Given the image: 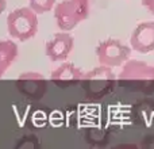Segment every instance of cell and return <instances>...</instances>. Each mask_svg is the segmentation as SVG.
Masks as SVG:
<instances>
[{
  "label": "cell",
  "mask_w": 154,
  "mask_h": 149,
  "mask_svg": "<svg viewBox=\"0 0 154 149\" xmlns=\"http://www.w3.org/2000/svg\"><path fill=\"white\" fill-rule=\"evenodd\" d=\"M38 14L31 7H20L11 11L7 16L8 34L16 41H29L38 33Z\"/></svg>",
  "instance_id": "cell-1"
},
{
  "label": "cell",
  "mask_w": 154,
  "mask_h": 149,
  "mask_svg": "<svg viewBox=\"0 0 154 149\" xmlns=\"http://www.w3.org/2000/svg\"><path fill=\"white\" fill-rule=\"evenodd\" d=\"M92 0H62L54 7V19L62 31H70L89 16Z\"/></svg>",
  "instance_id": "cell-2"
},
{
  "label": "cell",
  "mask_w": 154,
  "mask_h": 149,
  "mask_svg": "<svg viewBox=\"0 0 154 149\" xmlns=\"http://www.w3.org/2000/svg\"><path fill=\"white\" fill-rule=\"evenodd\" d=\"M130 46L125 45L122 41L115 38H107V40L99 42L96 46V57L100 65H106L109 68L120 67L126 61L130 60L131 56Z\"/></svg>",
  "instance_id": "cell-3"
},
{
  "label": "cell",
  "mask_w": 154,
  "mask_h": 149,
  "mask_svg": "<svg viewBox=\"0 0 154 149\" xmlns=\"http://www.w3.org/2000/svg\"><path fill=\"white\" fill-rule=\"evenodd\" d=\"M75 48V38L68 31L56 33L50 40L46 42L45 53L48 59L53 62H62L69 57Z\"/></svg>",
  "instance_id": "cell-4"
},
{
  "label": "cell",
  "mask_w": 154,
  "mask_h": 149,
  "mask_svg": "<svg viewBox=\"0 0 154 149\" xmlns=\"http://www.w3.org/2000/svg\"><path fill=\"white\" fill-rule=\"evenodd\" d=\"M115 80H116V77H115L112 69L109 67H106V65L93 68L82 77V81H84L88 92L95 96L100 95L101 92L108 90Z\"/></svg>",
  "instance_id": "cell-5"
},
{
  "label": "cell",
  "mask_w": 154,
  "mask_h": 149,
  "mask_svg": "<svg viewBox=\"0 0 154 149\" xmlns=\"http://www.w3.org/2000/svg\"><path fill=\"white\" fill-rule=\"evenodd\" d=\"M118 80L120 83L154 81V65L141 60H128L123 64Z\"/></svg>",
  "instance_id": "cell-6"
},
{
  "label": "cell",
  "mask_w": 154,
  "mask_h": 149,
  "mask_svg": "<svg viewBox=\"0 0 154 149\" xmlns=\"http://www.w3.org/2000/svg\"><path fill=\"white\" fill-rule=\"evenodd\" d=\"M130 45L138 53H150L154 50V22H142L134 29Z\"/></svg>",
  "instance_id": "cell-7"
},
{
  "label": "cell",
  "mask_w": 154,
  "mask_h": 149,
  "mask_svg": "<svg viewBox=\"0 0 154 149\" xmlns=\"http://www.w3.org/2000/svg\"><path fill=\"white\" fill-rule=\"evenodd\" d=\"M84 74L85 73L79 67H76L75 64L64 62L62 65H60L58 68H56L51 72L50 79L58 87H68V85H72L81 81Z\"/></svg>",
  "instance_id": "cell-8"
},
{
  "label": "cell",
  "mask_w": 154,
  "mask_h": 149,
  "mask_svg": "<svg viewBox=\"0 0 154 149\" xmlns=\"http://www.w3.org/2000/svg\"><path fill=\"white\" fill-rule=\"evenodd\" d=\"M18 56L19 49L15 42L8 40L0 41V77L10 69L11 65L16 61Z\"/></svg>",
  "instance_id": "cell-9"
},
{
  "label": "cell",
  "mask_w": 154,
  "mask_h": 149,
  "mask_svg": "<svg viewBox=\"0 0 154 149\" xmlns=\"http://www.w3.org/2000/svg\"><path fill=\"white\" fill-rule=\"evenodd\" d=\"M29 5L38 14L42 15L49 11L54 10L56 7V0H29Z\"/></svg>",
  "instance_id": "cell-10"
},
{
  "label": "cell",
  "mask_w": 154,
  "mask_h": 149,
  "mask_svg": "<svg viewBox=\"0 0 154 149\" xmlns=\"http://www.w3.org/2000/svg\"><path fill=\"white\" fill-rule=\"evenodd\" d=\"M142 5L154 15V0H142Z\"/></svg>",
  "instance_id": "cell-11"
},
{
  "label": "cell",
  "mask_w": 154,
  "mask_h": 149,
  "mask_svg": "<svg viewBox=\"0 0 154 149\" xmlns=\"http://www.w3.org/2000/svg\"><path fill=\"white\" fill-rule=\"evenodd\" d=\"M7 8V0H0V14H3Z\"/></svg>",
  "instance_id": "cell-12"
}]
</instances>
